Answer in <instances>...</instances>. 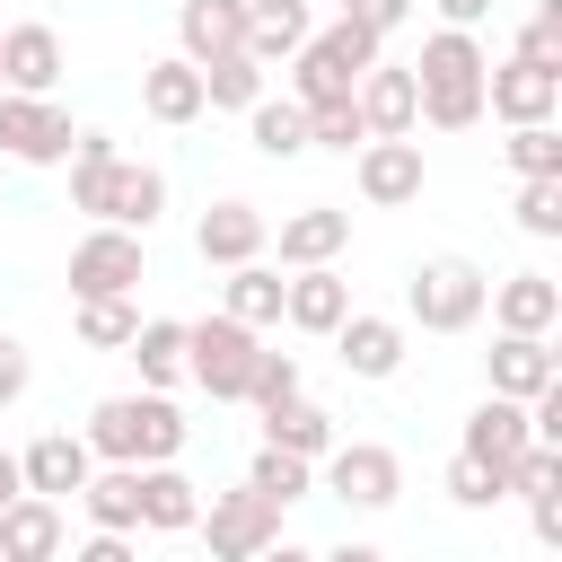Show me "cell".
Listing matches in <instances>:
<instances>
[{"mask_svg":"<svg viewBox=\"0 0 562 562\" xmlns=\"http://www.w3.org/2000/svg\"><path fill=\"white\" fill-rule=\"evenodd\" d=\"M501 149H509L518 176H562V132H553V123H509Z\"/></svg>","mask_w":562,"mask_h":562,"instance_id":"74e56055","label":"cell"},{"mask_svg":"<svg viewBox=\"0 0 562 562\" xmlns=\"http://www.w3.org/2000/svg\"><path fill=\"white\" fill-rule=\"evenodd\" d=\"M448 501H457V509H492V501H509V492H501V474H483L474 457H448Z\"/></svg>","mask_w":562,"mask_h":562,"instance_id":"60d3db41","label":"cell"},{"mask_svg":"<svg viewBox=\"0 0 562 562\" xmlns=\"http://www.w3.org/2000/svg\"><path fill=\"white\" fill-rule=\"evenodd\" d=\"M220 307L237 316V325H281V272L263 263V255H246V263H228V281H220Z\"/></svg>","mask_w":562,"mask_h":562,"instance_id":"f546056e","label":"cell"},{"mask_svg":"<svg viewBox=\"0 0 562 562\" xmlns=\"http://www.w3.org/2000/svg\"><path fill=\"white\" fill-rule=\"evenodd\" d=\"M307 0H246V53L263 61V70H281L299 44H307Z\"/></svg>","mask_w":562,"mask_h":562,"instance_id":"83f0119b","label":"cell"},{"mask_svg":"<svg viewBox=\"0 0 562 562\" xmlns=\"http://www.w3.org/2000/svg\"><path fill=\"white\" fill-rule=\"evenodd\" d=\"M193 518H202V483H193L176 457L140 465V527H149V536H193Z\"/></svg>","mask_w":562,"mask_h":562,"instance_id":"ffe728a7","label":"cell"},{"mask_svg":"<svg viewBox=\"0 0 562 562\" xmlns=\"http://www.w3.org/2000/svg\"><path fill=\"white\" fill-rule=\"evenodd\" d=\"M255 351H263V334H255V325H237L228 307H220V316H202V325H184V378H193L211 404H237V395H246Z\"/></svg>","mask_w":562,"mask_h":562,"instance_id":"277c9868","label":"cell"},{"mask_svg":"<svg viewBox=\"0 0 562 562\" xmlns=\"http://www.w3.org/2000/svg\"><path fill=\"white\" fill-rule=\"evenodd\" d=\"M123 351H132L140 386H184V325H176V316H140Z\"/></svg>","mask_w":562,"mask_h":562,"instance_id":"4dcf8cb0","label":"cell"},{"mask_svg":"<svg viewBox=\"0 0 562 562\" xmlns=\"http://www.w3.org/2000/svg\"><path fill=\"white\" fill-rule=\"evenodd\" d=\"M246 44V0H184L176 9V53L184 61H211V53H237Z\"/></svg>","mask_w":562,"mask_h":562,"instance_id":"484cf974","label":"cell"},{"mask_svg":"<svg viewBox=\"0 0 562 562\" xmlns=\"http://www.w3.org/2000/svg\"><path fill=\"white\" fill-rule=\"evenodd\" d=\"M263 237H272V220L255 211V202H211L202 220H193V255L202 263H246V255H263Z\"/></svg>","mask_w":562,"mask_h":562,"instance_id":"e0dca14e","label":"cell"},{"mask_svg":"<svg viewBox=\"0 0 562 562\" xmlns=\"http://www.w3.org/2000/svg\"><path fill=\"white\" fill-rule=\"evenodd\" d=\"M518 228L562 237V176H518Z\"/></svg>","mask_w":562,"mask_h":562,"instance_id":"f35d334b","label":"cell"},{"mask_svg":"<svg viewBox=\"0 0 562 562\" xmlns=\"http://www.w3.org/2000/svg\"><path fill=\"white\" fill-rule=\"evenodd\" d=\"M439 9V26H483L492 18V0H430Z\"/></svg>","mask_w":562,"mask_h":562,"instance_id":"bcb514c9","label":"cell"},{"mask_svg":"<svg viewBox=\"0 0 562 562\" xmlns=\"http://www.w3.org/2000/svg\"><path fill=\"white\" fill-rule=\"evenodd\" d=\"M70 544V518H61V501H44V492H18L9 509H0V553L9 562H53Z\"/></svg>","mask_w":562,"mask_h":562,"instance_id":"44dd1931","label":"cell"},{"mask_svg":"<svg viewBox=\"0 0 562 562\" xmlns=\"http://www.w3.org/2000/svg\"><path fill=\"white\" fill-rule=\"evenodd\" d=\"M483 114H501V123H553L562 114V70H544V61H492L483 70Z\"/></svg>","mask_w":562,"mask_h":562,"instance_id":"30bf717a","label":"cell"},{"mask_svg":"<svg viewBox=\"0 0 562 562\" xmlns=\"http://www.w3.org/2000/svg\"><path fill=\"white\" fill-rule=\"evenodd\" d=\"M334 360L351 369V378H395L404 369V325L395 316H369V307H342V325H334Z\"/></svg>","mask_w":562,"mask_h":562,"instance_id":"4fadbf2b","label":"cell"},{"mask_svg":"<svg viewBox=\"0 0 562 562\" xmlns=\"http://www.w3.org/2000/svg\"><path fill=\"white\" fill-rule=\"evenodd\" d=\"M342 18H351V26H369V35H395V26L413 18V0H342Z\"/></svg>","mask_w":562,"mask_h":562,"instance_id":"7bdbcfd3","label":"cell"},{"mask_svg":"<svg viewBox=\"0 0 562 562\" xmlns=\"http://www.w3.org/2000/svg\"><path fill=\"white\" fill-rule=\"evenodd\" d=\"M342 307H351V281H342L334 263H299V272L281 281V325H299V334H334Z\"/></svg>","mask_w":562,"mask_h":562,"instance_id":"ac0fdd59","label":"cell"},{"mask_svg":"<svg viewBox=\"0 0 562 562\" xmlns=\"http://www.w3.org/2000/svg\"><path fill=\"white\" fill-rule=\"evenodd\" d=\"M114 158H123V149H114L105 132H79V140H70V158H61V167H70V211H88V220H97V202H105V176H114Z\"/></svg>","mask_w":562,"mask_h":562,"instance_id":"836d02e7","label":"cell"},{"mask_svg":"<svg viewBox=\"0 0 562 562\" xmlns=\"http://www.w3.org/2000/svg\"><path fill=\"white\" fill-rule=\"evenodd\" d=\"M184 413H176V395L167 386H140V395H105V404H88V448H97V465H158V457H184Z\"/></svg>","mask_w":562,"mask_h":562,"instance_id":"6da1fadb","label":"cell"},{"mask_svg":"<svg viewBox=\"0 0 562 562\" xmlns=\"http://www.w3.org/2000/svg\"><path fill=\"white\" fill-rule=\"evenodd\" d=\"M263 439H272V448H290V457H325L342 430H334V413H325V404H307V395H281V404L263 413Z\"/></svg>","mask_w":562,"mask_h":562,"instance_id":"1f68e13d","label":"cell"},{"mask_svg":"<svg viewBox=\"0 0 562 562\" xmlns=\"http://www.w3.org/2000/svg\"><path fill=\"white\" fill-rule=\"evenodd\" d=\"M351 176H360V202L369 211H404V202H422V140L413 132H369L360 149H351Z\"/></svg>","mask_w":562,"mask_h":562,"instance_id":"ba28073f","label":"cell"},{"mask_svg":"<svg viewBox=\"0 0 562 562\" xmlns=\"http://www.w3.org/2000/svg\"><path fill=\"white\" fill-rule=\"evenodd\" d=\"M281 395H299V360H290V351H255V369H246V395H237V404L272 413Z\"/></svg>","mask_w":562,"mask_h":562,"instance_id":"ab89813d","label":"cell"},{"mask_svg":"<svg viewBox=\"0 0 562 562\" xmlns=\"http://www.w3.org/2000/svg\"><path fill=\"white\" fill-rule=\"evenodd\" d=\"M527 518H536V544H562V492H536Z\"/></svg>","mask_w":562,"mask_h":562,"instance_id":"ee69618b","label":"cell"},{"mask_svg":"<svg viewBox=\"0 0 562 562\" xmlns=\"http://www.w3.org/2000/svg\"><path fill=\"white\" fill-rule=\"evenodd\" d=\"M132 325H140L132 290H123V299H79V342H88V351H123Z\"/></svg>","mask_w":562,"mask_h":562,"instance_id":"8d00e7d4","label":"cell"},{"mask_svg":"<svg viewBox=\"0 0 562 562\" xmlns=\"http://www.w3.org/2000/svg\"><path fill=\"white\" fill-rule=\"evenodd\" d=\"M202 70V114H246L255 97H263V61L237 44V53H211V61H193Z\"/></svg>","mask_w":562,"mask_h":562,"instance_id":"f1b7e54d","label":"cell"},{"mask_svg":"<svg viewBox=\"0 0 562 562\" xmlns=\"http://www.w3.org/2000/svg\"><path fill=\"white\" fill-rule=\"evenodd\" d=\"M88 509V527H123L140 536V465H88V483L70 492Z\"/></svg>","mask_w":562,"mask_h":562,"instance_id":"4316f807","label":"cell"},{"mask_svg":"<svg viewBox=\"0 0 562 562\" xmlns=\"http://www.w3.org/2000/svg\"><path fill=\"white\" fill-rule=\"evenodd\" d=\"M158 211H167V176H158L149 158H114V176H105V202H97V220H114V228L149 237V228H158Z\"/></svg>","mask_w":562,"mask_h":562,"instance_id":"2e32d148","label":"cell"},{"mask_svg":"<svg viewBox=\"0 0 562 562\" xmlns=\"http://www.w3.org/2000/svg\"><path fill=\"white\" fill-rule=\"evenodd\" d=\"M246 483H255L263 501H281V509H290V501H307V492H316V457H290V448H272V439H263V448H255V465H246Z\"/></svg>","mask_w":562,"mask_h":562,"instance_id":"e575fe53","label":"cell"},{"mask_svg":"<svg viewBox=\"0 0 562 562\" xmlns=\"http://www.w3.org/2000/svg\"><path fill=\"white\" fill-rule=\"evenodd\" d=\"M61 70H70V53H61V35H53L44 18H18V26H0V88L53 97V88H61Z\"/></svg>","mask_w":562,"mask_h":562,"instance_id":"7c38bea8","label":"cell"},{"mask_svg":"<svg viewBox=\"0 0 562 562\" xmlns=\"http://www.w3.org/2000/svg\"><path fill=\"white\" fill-rule=\"evenodd\" d=\"M88 465H97V448H88L79 430H44V439L18 448V474H26V492H44V501H70V492L88 483Z\"/></svg>","mask_w":562,"mask_h":562,"instance_id":"9a60e30c","label":"cell"},{"mask_svg":"<svg viewBox=\"0 0 562 562\" xmlns=\"http://www.w3.org/2000/svg\"><path fill=\"white\" fill-rule=\"evenodd\" d=\"M140 114H149V123H202V70H193L184 53L140 61Z\"/></svg>","mask_w":562,"mask_h":562,"instance_id":"d4e9b609","label":"cell"},{"mask_svg":"<svg viewBox=\"0 0 562 562\" xmlns=\"http://www.w3.org/2000/svg\"><path fill=\"white\" fill-rule=\"evenodd\" d=\"M246 140L263 158H307V105L299 97H255L246 105Z\"/></svg>","mask_w":562,"mask_h":562,"instance_id":"d6a6232c","label":"cell"},{"mask_svg":"<svg viewBox=\"0 0 562 562\" xmlns=\"http://www.w3.org/2000/svg\"><path fill=\"white\" fill-rule=\"evenodd\" d=\"M351 105H360V123L369 132H413V61H369L360 79H351Z\"/></svg>","mask_w":562,"mask_h":562,"instance_id":"cb8c5ba5","label":"cell"},{"mask_svg":"<svg viewBox=\"0 0 562 562\" xmlns=\"http://www.w3.org/2000/svg\"><path fill=\"white\" fill-rule=\"evenodd\" d=\"M360 140H369V123H360L351 97H316V105H307V149H342V158H351Z\"/></svg>","mask_w":562,"mask_h":562,"instance_id":"d590c367","label":"cell"},{"mask_svg":"<svg viewBox=\"0 0 562 562\" xmlns=\"http://www.w3.org/2000/svg\"><path fill=\"white\" fill-rule=\"evenodd\" d=\"M79 562H132V536H123V527H97V536L79 544Z\"/></svg>","mask_w":562,"mask_h":562,"instance_id":"f6af8a7d","label":"cell"},{"mask_svg":"<svg viewBox=\"0 0 562 562\" xmlns=\"http://www.w3.org/2000/svg\"><path fill=\"white\" fill-rule=\"evenodd\" d=\"M483 378H492V395H544L553 378H562V360H553V342L544 334H492V351H483Z\"/></svg>","mask_w":562,"mask_h":562,"instance_id":"5bb4252c","label":"cell"},{"mask_svg":"<svg viewBox=\"0 0 562 562\" xmlns=\"http://www.w3.org/2000/svg\"><path fill=\"white\" fill-rule=\"evenodd\" d=\"M492 325L501 334H553L562 325V281L553 272H509V281H492Z\"/></svg>","mask_w":562,"mask_h":562,"instance_id":"d6986e66","label":"cell"},{"mask_svg":"<svg viewBox=\"0 0 562 562\" xmlns=\"http://www.w3.org/2000/svg\"><path fill=\"white\" fill-rule=\"evenodd\" d=\"M483 299H492V272L465 263V255H422L413 281H404V316L422 334H474L483 325Z\"/></svg>","mask_w":562,"mask_h":562,"instance_id":"7a4b0ae2","label":"cell"},{"mask_svg":"<svg viewBox=\"0 0 562 562\" xmlns=\"http://www.w3.org/2000/svg\"><path fill=\"white\" fill-rule=\"evenodd\" d=\"M316 465H325V492L342 509H395V492H404V457L378 439H334Z\"/></svg>","mask_w":562,"mask_h":562,"instance_id":"52a82bcc","label":"cell"},{"mask_svg":"<svg viewBox=\"0 0 562 562\" xmlns=\"http://www.w3.org/2000/svg\"><path fill=\"white\" fill-rule=\"evenodd\" d=\"M70 140H79V123H70V105H61V97L0 88V158H18V167H61V158H70Z\"/></svg>","mask_w":562,"mask_h":562,"instance_id":"5b68a950","label":"cell"},{"mask_svg":"<svg viewBox=\"0 0 562 562\" xmlns=\"http://www.w3.org/2000/svg\"><path fill=\"white\" fill-rule=\"evenodd\" d=\"M26 386H35V360H26V342H18V334H0V413H9Z\"/></svg>","mask_w":562,"mask_h":562,"instance_id":"b9f144b4","label":"cell"},{"mask_svg":"<svg viewBox=\"0 0 562 562\" xmlns=\"http://www.w3.org/2000/svg\"><path fill=\"white\" fill-rule=\"evenodd\" d=\"M140 281H149V263H140V237H132V228L97 220V228L70 246V299H123V290H140Z\"/></svg>","mask_w":562,"mask_h":562,"instance_id":"9c48e42d","label":"cell"},{"mask_svg":"<svg viewBox=\"0 0 562 562\" xmlns=\"http://www.w3.org/2000/svg\"><path fill=\"white\" fill-rule=\"evenodd\" d=\"M378 53H386V35H369V26L334 18V26H307V44H299L281 70H290V97H299V105H316V97H351V79H360Z\"/></svg>","mask_w":562,"mask_h":562,"instance_id":"3957f363","label":"cell"},{"mask_svg":"<svg viewBox=\"0 0 562 562\" xmlns=\"http://www.w3.org/2000/svg\"><path fill=\"white\" fill-rule=\"evenodd\" d=\"M527 439H536V430H527V404H518V395H483V404L465 413V430H457V457H474V465L501 474V492H509V465H518Z\"/></svg>","mask_w":562,"mask_h":562,"instance_id":"8fae6325","label":"cell"},{"mask_svg":"<svg viewBox=\"0 0 562 562\" xmlns=\"http://www.w3.org/2000/svg\"><path fill=\"white\" fill-rule=\"evenodd\" d=\"M193 527L211 536V553H220V562H255V553H272V544H281V501H263L255 483H237V492H211Z\"/></svg>","mask_w":562,"mask_h":562,"instance_id":"8992f818","label":"cell"},{"mask_svg":"<svg viewBox=\"0 0 562 562\" xmlns=\"http://www.w3.org/2000/svg\"><path fill=\"white\" fill-rule=\"evenodd\" d=\"M18 492H26V474H18V457H9V448H0V509H9V501H18Z\"/></svg>","mask_w":562,"mask_h":562,"instance_id":"7dc6e473","label":"cell"},{"mask_svg":"<svg viewBox=\"0 0 562 562\" xmlns=\"http://www.w3.org/2000/svg\"><path fill=\"white\" fill-rule=\"evenodd\" d=\"M263 246H281V272H299V263H334V255L351 246V211L307 202V211H290V220H281V237H263Z\"/></svg>","mask_w":562,"mask_h":562,"instance_id":"603a6c76","label":"cell"},{"mask_svg":"<svg viewBox=\"0 0 562 562\" xmlns=\"http://www.w3.org/2000/svg\"><path fill=\"white\" fill-rule=\"evenodd\" d=\"M483 70H492L483 35H474V26H439V35H422L413 88H483Z\"/></svg>","mask_w":562,"mask_h":562,"instance_id":"7402d4cb","label":"cell"}]
</instances>
